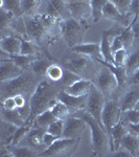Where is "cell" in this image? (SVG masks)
<instances>
[{
  "label": "cell",
  "instance_id": "16",
  "mask_svg": "<svg viewBox=\"0 0 139 157\" xmlns=\"http://www.w3.org/2000/svg\"><path fill=\"white\" fill-rule=\"evenodd\" d=\"M87 94L82 95V97H75V95H71L69 93H67L65 90L61 89L59 94H58V100L61 101L62 103H64L70 109V111H71V113L73 114L74 112L82 110V109H84L86 107Z\"/></svg>",
  "mask_w": 139,
  "mask_h": 157
},
{
  "label": "cell",
  "instance_id": "29",
  "mask_svg": "<svg viewBox=\"0 0 139 157\" xmlns=\"http://www.w3.org/2000/svg\"><path fill=\"white\" fill-rule=\"evenodd\" d=\"M109 0H89L91 9V18L93 23H97L103 18V9Z\"/></svg>",
  "mask_w": 139,
  "mask_h": 157
},
{
  "label": "cell",
  "instance_id": "7",
  "mask_svg": "<svg viewBox=\"0 0 139 157\" xmlns=\"http://www.w3.org/2000/svg\"><path fill=\"white\" fill-rule=\"evenodd\" d=\"M100 69L94 75V84L103 93L106 98H110L117 90L118 83L117 78L113 75V72L106 65L100 64Z\"/></svg>",
  "mask_w": 139,
  "mask_h": 157
},
{
  "label": "cell",
  "instance_id": "17",
  "mask_svg": "<svg viewBox=\"0 0 139 157\" xmlns=\"http://www.w3.org/2000/svg\"><path fill=\"white\" fill-rule=\"evenodd\" d=\"M23 68H21L9 58L1 59L0 61V82H4V81L19 77L20 75L23 73Z\"/></svg>",
  "mask_w": 139,
  "mask_h": 157
},
{
  "label": "cell",
  "instance_id": "27",
  "mask_svg": "<svg viewBox=\"0 0 139 157\" xmlns=\"http://www.w3.org/2000/svg\"><path fill=\"white\" fill-rule=\"evenodd\" d=\"M139 147V136L135 135L133 133L128 132L123 136L122 140H121V147L126 150H128L132 154V156H136L137 154V150Z\"/></svg>",
  "mask_w": 139,
  "mask_h": 157
},
{
  "label": "cell",
  "instance_id": "13",
  "mask_svg": "<svg viewBox=\"0 0 139 157\" xmlns=\"http://www.w3.org/2000/svg\"><path fill=\"white\" fill-rule=\"evenodd\" d=\"M90 59H92V58L87 57V56H85V55L79 54L77 57L71 58V59L68 60L64 64V68L71 70V71H73L74 73L79 75L81 78H83L85 75H87L88 70L90 69L91 64H92Z\"/></svg>",
  "mask_w": 139,
  "mask_h": 157
},
{
  "label": "cell",
  "instance_id": "8",
  "mask_svg": "<svg viewBox=\"0 0 139 157\" xmlns=\"http://www.w3.org/2000/svg\"><path fill=\"white\" fill-rule=\"evenodd\" d=\"M106 101H107V98L103 95V93L92 83L89 92H88V94H87V101H86L85 109L89 114L92 115L93 117L103 126V125L102 121V113H103V106H105Z\"/></svg>",
  "mask_w": 139,
  "mask_h": 157
},
{
  "label": "cell",
  "instance_id": "11",
  "mask_svg": "<svg viewBox=\"0 0 139 157\" xmlns=\"http://www.w3.org/2000/svg\"><path fill=\"white\" fill-rule=\"evenodd\" d=\"M126 27L121 25L114 23L111 29H103L102 32V41H100V50L103 58V61L114 64V58H113V52L111 50V42L115 36H118L125 30Z\"/></svg>",
  "mask_w": 139,
  "mask_h": 157
},
{
  "label": "cell",
  "instance_id": "10",
  "mask_svg": "<svg viewBox=\"0 0 139 157\" xmlns=\"http://www.w3.org/2000/svg\"><path fill=\"white\" fill-rule=\"evenodd\" d=\"M121 111L118 100H107L105 103L102 113V121L108 134L110 133L116 124H118L121 120Z\"/></svg>",
  "mask_w": 139,
  "mask_h": 157
},
{
  "label": "cell",
  "instance_id": "33",
  "mask_svg": "<svg viewBox=\"0 0 139 157\" xmlns=\"http://www.w3.org/2000/svg\"><path fill=\"white\" fill-rule=\"evenodd\" d=\"M49 109L51 110V112L54 113V116L58 118V120H64L65 121L68 116L72 114L71 111H70V109L68 108L64 103H62L59 100H58Z\"/></svg>",
  "mask_w": 139,
  "mask_h": 157
},
{
  "label": "cell",
  "instance_id": "45",
  "mask_svg": "<svg viewBox=\"0 0 139 157\" xmlns=\"http://www.w3.org/2000/svg\"><path fill=\"white\" fill-rule=\"evenodd\" d=\"M116 6L121 14H130V6L132 0H109Z\"/></svg>",
  "mask_w": 139,
  "mask_h": 157
},
{
  "label": "cell",
  "instance_id": "48",
  "mask_svg": "<svg viewBox=\"0 0 139 157\" xmlns=\"http://www.w3.org/2000/svg\"><path fill=\"white\" fill-rule=\"evenodd\" d=\"M2 108L7 109V110H13L17 108V104L14 97H9L2 100Z\"/></svg>",
  "mask_w": 139,
  "mask_h": 157
},
{
  "label": "cell",
  "instance_id": "3",
  "mask_svg": "<svg viewBox=\"0 0 139 157\" xmlns=\"http://www.w3.org/2000/svg\"><path fill=\"white\" fill-rule=\"evenodd\" d=\"M40 81L41 80H39V78L32 70H24L19 77L1 82V98L3 100L6 98L15 97L17 94L32 95Z\"/></svg>",
  "mask_w": 139,
  "mask_h": 157
},
{
  "label": "cell",
  "instance_id": "5",
  "mask_svg": "<svg viewBox=\"0 0 139 157\" xmlns=\"http://www.w3.org/2000/svg\"><path fill=\"white\" fill-rule=\"evenodd\" d=\"M23 22L25 27V38L34 42L35 44L42 46L46 39H50L48 30L45 27L41 14L38 13L25 14L23 16Z\"/></svg>",
  "mask_w": 139,
  "mask_h": 157
},
{
  "label": "cell",
  "instance_id": "4",
  "mask_svg": "<svg viewBox=\"0 0 139 157\" xmlns=\"http://www.w3.org/2000/svg\"><path fill=\"white\" fill-rule=\"evenodd\" d=\"M90 27L87 20H77L72 17L61 21V29L62 36L69 48H72L75 45L83 43L85 34Z\"/></svg>",
  "mask_w": 139,
  "mask_h": 157
},
{
  "label": "cell",
  "instance_id": "56",
  "mask_svg": "<svg viewBox=\"0 0 139 157\" xmlns=\"http://www.w3.org/2000/svg\"><path fill=\"white\" fill-rule=\"evenodd\" d=\"M135 109H137V110H139V100H138V102H137V104H136V106L134 107Z\"/></svg>",
  "mask_w": 139,
  "mask_h": 157
},
{
  "label": "cell",
  "instance_id": "35",
  "mask_svg": "<svg viewBox=\"0 0 139 157\" xmlns=\"http://www.w3.org/2000/svg\"><path fill=\"white\" fill-rule=\"evenodd\" d=\"M0 7L12 12L15 17L23 15L21 11V0H0Z\"/></svg>",
  "mask_w": 139,
  "mask_h": 157
},
{
  "label": "cell",
  "instance_id": "2",
  "mask_svg": "<svg viewBox=\"0 0 139 157\" xmlns=\"http://www.w3.org/2000/svg\"><path fill=\"white\" fill-rule=\"evenodd\" d=\"M74 115L80 116L89 126L91 131V150L94 156H103L111 152L110 147V136L107 130L100 125L98 121L89 114L84 109L73 113Z\"/></svg>",
  "mask_w": 139,
  "mask_h": 157
},
{
  "label": "cell",
  "instance_id": "19",
  "mask_svg": "<svg viewBox=\"0 0 139 157\" xmlns=\"http://www.w3.org/2000/svg\"><path fill=\"white\" fill-rule=\"evenodd\" d=\"M45 132H46V130L40 127H37V126L32 127L23 139V140H25V143H27L26 145L23 146L30 147V148L39 151L40 153V151H43L44 149H46L44 143H43V136H44Z\"/></svg>",
  "mask_w": 139,
  "mask_h": 157
},
{
  "label": "cell",
  "instance_id": "15",
  "mask_svg": "<svg viewBox=\"0 0 139 157\" xmlns=\"http://www.w3.org/2000/svg\"><path fill=\"white\" fill-rule=\"evenodd\" d=\"M139 100V85H128L126 87L125 92L121 94L118 100L121 111H126L129 109H133L136 106Z\"/></svg>",
  "mask_w": 139,
  "mask_h": 157
},
{
  "label": "cell",
  "instance_id": "40",
  "mask_svg": "<svg viewBox=\"0 0 139 157\" xmlns=\"http://www.w3.org/2000/svg\"><path fill=\"white\" fill-rule=\"evenodd\" d=\"M121 121L129 124H137L139 123V110L133 108L126 110L121 113Z\"/></svg>",
  "mask_w": 139,
  "mask_h": 157
},
{
  "label": "cell",
  "instance_id": "41",
  "mask_svg": "<svg viewBox=\"0 0 139 157\" xmlns=\"http://www.w3.org/2000/svg\"><path fill=\"white\" fill-rule=\"evenodd\" d=\"M64 126H65L64 120H55L54 123L46 129V131L51 134H54L55 136H58V137H63Z\"/></svg>",
  "mask_w": 139,
  "mask_h": 157
},
{
  "label": "cell",
  "instance_id": "32",
  "mask_svg": "<svg viewBox=\"0 0 139 157\" xmlns=\"http://www.w3.org/2000/svg\"><path fill=\"white\" fill-rule=\"evenodd\" d=\"M38 55L34 56H24V55H15V56H9L7 58L14 61L17 65H19L21 68H23L24 70H30V65L32 63L36 60Z\"/></svg>",
  "mask_w": 139,
  "mask_h": 157
},
{
  "label": "cell",
  "instance_id": "53",
  "mask_svg": "<svg viewBox=\"0 0 139 157\" xmlns=\"http://www.w3.org/2000/svg\"><path fill=\"white\" fill-rule=\"evenodd\" d=\"M130 14L134 16H139V0H132L130 6Z\"/></svg>",
  "mask_w": 139,
  "mask_h": 157
},
{
  "label": "cell",
  "instance_id": "22",
  "mask_svg": "<svg viewBox=\"0 0 139 157\" xmlns=\"http://www.w3.org/2000/svg\"><path fill=\"white\" fill-rule=\"evenodd\" d=\"M129 132L126 125L122 121H119L118 124L111 129L109 136H110V147L111 152H115L119 150L121 147V140H122L123 136Z\"/></svg>",
  "mask_w": 139,
  "mask_h": 157
},
{
  "label": "cell",
  "instance_id": "25",
  "mask_svg": "<svg viewBox=\"0 0 139 157\" xmlns=\"http://www.w3.org/2000/svg\"><path fill=\"white\" fill-rule=\"evenodd\" d=\"M18 126L9 123L6 121L1 120V145L2 146H11L14 134L16 132Z\"/></svg>",
  "mask_w": 139,
  "mask_h": 157
},
{
  "label": "cell",
  "instance_id": "55",
  "mask_svg": "<svg viewBox=\"0 0 139 157\" xmlns=\"http://www.w3.org/2000/svg\"><path fill=\"white\" fill-rule=\"evenodd\" d=\"M113 156H115V157H132V154H131L128 150H126V149L120 148L119 150L115 151V153L113 154Z\"/></svg>",
  "mask_w": 139,
  "mask_h": 157
},
{
  "label": "cell",
  "instance_id": "30",
  "mask_svg": "<svg viewBox=\"0 0 139 157\" xmlns=\"http://www.w3.org/2000/svg\"><path fill=\"white\" fill-rule=\"evenodd\" d=\"M125 67H126L128 78L139 69V48L134 49V52L129 55Z\"/></svg>",
  "mask_w": 139,
  "mask_h": 157
},
{
  "label": "cell",
  "instance_id": "6",
  "mask_svg": "<svg viewBox=\"0 0 139 157\" xmlns=\"http://www.w3.org/2000/svg\"><path fill=\"white\" fill-rule=\"evenodd\" d=\"M81 137L79 138H67L60 137L39 153L38 156H71L80 145Z\"/></svg>",
  "mask_w": 139,
  "mask_h": 157
},
{
  "label": "cell",
  "instance_id": "37",
  "mask_svg": "<svg viewBox=\"0 0 139 157\" xmlns=\"http://www.w3.org/2000/svg\"><path fill=\"white\" fill-rule=\"evenodd\" d=\"M63 75H64V68L54 63V64L48 68V70H47L46 78H48L51 82L58 83V82H60L61 78H63Z\"/></svg>",
  "mask_w": 139,
  "mask_h": 157
},
{
  "label": "cell",
  "instance_id": "24",
  "mask_svg": "<svg viewBox=\"0 0 139 157\" xmlns=\"http://www.w3.org/2000/svg\"><path fill=\"white\" fill-rule=\"evenodd\" d=\"M52 64H54V63H52L48 58L39 57V56H38L36 58V60L30 65V70H32L38 78L46 77L47 70H48V68L51 66Z\"/></svg>",
  "mask_w": 139,
  "mask_h": 157
},
{
  "label": "cell",
  "instance_id": "47",
  "mask_svg": "<svg viewBox=\"0 0 139 157\" xmlns=\"http://www.w3.org/2000/svg\"><path fill=\"white\" fill-rule=\"evenodd\" d=\"M125 48L123 47V42H122V39H121V34L118 35V36H115L113 38L112 42H111V50H112V52L114 54L115 52H117V50L119 49H122Z\"/></svg>",
  "mask_w": 139,
  "mask_h": 157
},
{
  "label": "cell",
  "instance_id": "9",
  "mask_svg": "<svg viewBox=\"0 0 139 157\" xmlns=\"http://www.w3.org/2000/svg\"><path fill=\"white\" fill-rule=\"evenodd\" d=\"M38 14L48 15L58 19L65 20L71 17L65 0H43L38 7Z\"/></svg>",
  "mask_w": 139,
  "mask_h": 157
},
{
  "label": "cell",
  "instance_id": "31",
  "mask_svg": "<svg viewBox=\"0 0 139 157\" xmlns=\"http://www.w3.org/2000/svg\"><path fill=\"white\" fill-rule=\"evenodd\" d=\"M9 148L14 157H32L39 155V151L27 146H9Z\"/></svg>",
  "mask_w": 139,
  "mask_h": 157
},
{
  "label": "cell",
  "instance_id": "46",
  "mask_svg": "<svg viewBox=\"0 0 139 157\" xmlns=\"http://www.w3.org/2000/svg\"><path fill=\"white\" fill-rule=\"evenodd\" d=\"M133 23V32H134V41H133V48H139V16H135L132 20Z\"/></svg>",
  "mask_w": 139,
  "mask_h": 157
},
{
  "label": "cell",
  "instance_id": "1",
  "mask_svg": "<svg viewBox=\"0 0 139 157\" xmlns=\"http://www.w3.org/2000/svg\"><path fill=\"white\" fill-rule=\"evenodd\" d=\"M60 90L61 88L59 87V85L49 81L48 78H42L40 81L29 98L32 113H30L27 124H34V120L37 115L49 109L57 102Z\"/></svg>",
  "mask_w": 139,
  "mask_h": 157
},
{
  "label": "cell",
  "instance_id": "34",
  "mask_svg": "<svg viewBox=\"0 0 139 157\" xmlns=\"http://www.w3.org/2000/svg\"><path fill=\"white\" fill-rule=\"evenodd\" d=\"M80 78H81L79 75L74 73L73 71H71V70L64 68V75H63V78H61V81L58 82L57 84L59 85V87L61 89L64 90V89H66L68 86H70L72 83H74L75 81L80 80Z\"/></svg>",
  "mask_w": 139,
  "mask_h": 157
},
{
  "label": "cell",
  "instance_id": "12",
  "mask_svg": "<svg viewBox=\"0 0 139 157\" xmlns=\"http://www.w3.org/2000/svg\"><path fill=\"white\" fill-rule=\"evenodd\" d=\"M86 126H87V124H86V121L82 117L74 114L69 115L65 120L63 137H67V138L81 137V134L84 132Z\"/></svg>",
  "mask_w": 139,
  "mask_h": 157
},
{
  "label": "cell",
  "instance_id": "54",
  "mask_svg": "<svg viewBox=\"0 0 139 157\" xmlns=\"http://www.w3.org/2000/svg\"><path fill=\"white\" fill-rule=\"evenodd\" d=\"M134 84L139 85V69L128 78V85H134Z\"/></svg>",
  "mask_w": 139,
  "mask_h": 157
},
{
  "label": "cell",
  "instance_id": "51",
  "mask_svg": "<svg viewBox=\"0 0 139 157\" xmlns=\"http://www.w3.org/2000/svg\"><path fill=\"white\" fill-rule=\"evenodd\" d=\"M15 101H16V104H17V108L19 107H23V106H25L26 104L29 103V101L27 102L26 98H25L24 94H17L14 97Z\"/></svg>",
  "mask_w": 139,
  "mask_h": 157
},
{
  "label": "cell",
  "instance_id": "43",
  "mask_svg": "<svg viewBox=\"0 0 139 157\" xmlns=\"http://www.w3.org/2000/svg\"><path fill=\"white\" fill-rule=\"evenodd\" d=\"M15 15L12 12L7 11V10L1 7V15H0V21H1V29L2 32H4V29L6 27H9V25H12V21L14 19Z\"/></svg>",
  "mask_w": 139,
  "mask_h": 157
},
{
  "label": "cell",
  "instance_id": "23",
  "mask_svg": "<svg viewBox=\"0 0 139 157\" xmlns=\"http://www.w3.org/2000/svg\"><path fill=\"white\" fill-rule=\"evenodd\" d=\"M92 85V82L87 78H80V80L75 81L70 86H68L66 89H64L67 93L75 97H82L89 92L90 87Z\"/></svg>",
  "mask_w": 139,
  "mask_h": 157
},
{
  "label": "cell",
  "instance_id": "38",
  "mask_svg": "<svg viewBox=\"0 0 139 157\" xmlns=\"http://www.w3.org/2000/svg\"><path fill=\"white\" fill-rule=\"evenodd\" d=\"M21 39V49H20V55H24V56H34L37 55V48L36 45L34 42H32L30 40L26 39V38H22Z\"/></svg>",
  "mask_w": 139,
  "mask_h": 157
},
{
  "label": "cell",
  "instance_id": "21",
  "mask_svg": "<svg viewBox=\"0 0 139 157\" xmlns=\"http://www.w3.org/2000/svg\"><path fill=\"white\" fill-rule=\"evenodd\" d=\"M75 54L85 55L87 57L93 58V60L97 61L103 59L102 50H100V43H81L70 48Z\"/></svg>",
  "mask_w": 139,
  "mask_h": 157
},
{
  "label": "cell",
  "instance_id": "14",
  "mask_svg": "<svg viewBox=\"0 0 139 157\" xmlns=\"http://www.w3.org/2000/svg\"><path fill=\"white\" fill-rule=\"evenodd\" d=\"M131 14H121L116 9V6L111 1H108L107 4L103 9V17L106 19H109L114 23H117L123 27H127L131 24Z\"/></svg>",
  "mask_w": 139,
  "mask_h": 157
},
{
  "label": "cell",
  "instance_id": "50",
  "mask_svg": "<svg viewBox=\"0 0 139 157\" xmlns=\"http://www.w3.org/2000/svg\"><path fill=\"white\" fill-rule=\"evenodd\" d=\"M17 109H18L19 113L21 114L22 117H23L24 120L26 121V123H27V121H28V120H29L30 113H32V108H30L29 103L26 104V105L23 106V107H19V108H17Z\"/></svg>",
  "mask_w": 139,
  "mask_h": 157
},
{
  "label": "cell",
  "instance_id": "39",
  "mask_svg": "<svg viewBox=\"0 0 139 157\" xmlns=\"http://www.w3.org/2000/svg\"><path fill=\"white\" fill-rule=\"evenodd\" d=\"M121 39L123 42V47L126 49H129L131 47H133V41H134V32H133V23L131 22V24L125 29L122 33H121Z\"/></svg>",
  "mask_w": 139,
  "mask_h": 157
},
{
  "label": "cell",
  "instance_id": "36",
  "mask_svg": "<svg viewBox=\"0 0 139 157\" xmlns=\"http://www.w3.org/2000/svg\"><path fill=\"white\" fill-rule=\"evenodd\" d=\"M32 128V124H25V125L20 126V127L17 128L16 132L14 134V138H13L11 146H18L24 139L25 136L27 135V133L29 132Z\"/></svg>",
  "mask_w": 139,
  "mask_h": 157
},
{
  "label": "cell",
  "instance_id": "57",
  "mask_svg": "<svg viewBox=\"0 0 139 157\" xmlns=\"http://www.w3.org/2000/svg\"><path fill=\"white\" fill-rule=\"evenodd\" d=\"M136 156H139V147H138V150H137V154H136Z\"/></svg>",
  "mask_w": 139,
  "mask_h": 157
},
{
  "label": "cell",
  "instance_id": "49",
  "mask_svg": "<svg viewBox=\"0 0 139 157\" xmlns=\"http://www.w3.org/2000/svg\"><path fill=\"white\" fill-rule=\"evenodd\" d=\"M58 138H60V137H58V136H55L54 134H51L46 131V132L44 133V136H43V143H44V145L46 148H48V147L51 146Z\"/></svg>",
  "mask_w": 139,
  "mask_h": 157
},
{
  "label": "cell",
  "instance_id": "44",
  "mask_svg": "<svg viewBox=\"0 0 139 157\" xmlns=\"http://www.w3.org/2000/svg\"><path fill=\"white\" fill-rule=\"evenodd\" d=\"M128 50L126 48L119 49L113 54V58H114V64L116 66H125L128 60Z\"/></svg>",
  "mask_w": 139,
  "mask_h": 157
},
{
  "label": "cell",
  "instance_id": "20",
  "mask_svg": "<svg viewBox=\"0 0 139 157\" xmlns=\"http://www.w3.org/2000/svg\"><path fill=\"white\" fill-rule=\"evenodd\" d=\"M1 52L9 56L20 55L21 49V39L14 35H3L0 40Z\"/></svg>",
  "mask_w": 139,
  "mask_h": 157
},
{
  "label": "cell",
  "instance_id": "28",
  "mask_svg": "<svg viewBox=\"0 0 139 157\" xmlns=\"http://www.w3.org/2000/svg\"><path fill=\"white\" fill-rule=\"evenodd\" d=\"M55 120H58V118L55 117L54 113L51 112V110L47 109V110L43 111L42 113H40L39 115L36 116V118L34 120V125L46 130Z\"/></svg>",
  "mask_w": 139,
  "mask_h": 157
},
{
  "label": "cell",
  "instance_id": "18",
  "mask_svg": "<svg viewBox=\"0 0 139 157\" xmlns=\"http://www.w3.org/2000/svg\"><path fill=\"white\" fill-rule=\"evenodd\" d=\"M68 10L72 18L77 20H87V16H91V9L89 0H75V1L67 2Z\"/></svg>",
  "mask_w": 139,
  "mask_h": 157
},
{
  "label": "cell",
  "instance_id": "26",
  "mask_svg": "<svg viewBox=\"0 0 139 157\" xmlns=\"http://www.w3.org/2000/svg\"><path fill=\"white\" fill-rule=\"evenodd\" d=\"M1 117H2L1 120L14 124V125L18 126V127L27 124L26 121H25L24 118L21 116V114L19 113V111L17 108L13 109V110H7V109L2 108L1 109Z\"/></svg>",
  "mask_w": 139,
  "mask_h": 157
},
{
  "label": "cell",
  "instance_id": "42",
  "mask_svg": "<svg viewBox=\"0 0 139 157\" xmlns=\"http://www.w3.org/2000/svg\"><path fill=\"white\" fill-rule=\"evenodd\" d=\"M43 0H21L22 14H30L34 9H38Z\"/></svg>",
  "mask_w": 139,
  "mask_h": 157
},
{
  "label": "cell",
  "instance_id": "52",
  "mask_svg": "<svg viewBox=\"0 0 139 157\" xmlns=\"http://www.w3.org/2000/svg\"><path fill=\"white\" fill-rule=\"evenodd\" d=\"M123 123V121H122ZM126 125V127H127L128 131L130 133H133L135 134V135L139 136V123L137 124H129V123H123Z\"/></svg>",
  "mask_w": 139,
  "mask_h": 157
}]
</instances>
